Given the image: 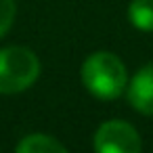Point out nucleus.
Masks as SVG:
<instances>
[{"label":"nucleus","instance_id":"obj_1","mask_svg":"<svg viewBox=\"0 0 153 153\" xmlns=\"http://www.w3.org/2000/svg\"><path fill=\"white\" fill-rule=\"evenodd\" d=\"M80 76L86 90L101 101H113L128 88L126 65L109 51H97L88 55L82 63Z\"/></svg>","mask_w":153,"mask_h":153},{"label":"nucleus","instance_id":"obj_2","mask_svg":"<svg viewBox=\"0 0 153 153\" xmlns=\"http://www.w3.org/2000/svg\"><path fill=\"white\" fill-rule=\"evenodd\" d=\"M40 76V59L25 46L0 48V94H19Z\"/></svg>","mask_w":153,"mask_h":153},{"label":"nucleus","instance_id":"obj_3","mask_svg":"<svg viewBox=\"0 0 153 153\" xmlns=\"http://www.w3.org/2000/svg\"><path fill=\"white\" fill-rule=\"evenodd\" d=\"M92 147L94 153H140V136L132 124L109 120L97 128Z\"/></svg>","mask_w":153,"mask_h":153},{"label":"nucleus","instance_id":"obj_4","mask_svg":"<svg viewBox=\"0 0 153 153\" xmlns=\"http://www.w3.org/2000/svg\"><path fill=\"white\" fill-rule=\"evenodd\" d=\"M126 90H128V101L136 111L145 115H153V63L140 67L132 76Z\"/></svg>","mask_w":153,"mask_h":153},{"label":"nucleus","instance_id":"obj_5","mask_svg":"<svg viewBox=\"0 0 153 153\" xmlns=\"http://www.w3.org/2000/svg\"><path fill=\"white\" fill-rule=\"evenodd\" d=\"M15 153H67V149L55 136L34 132V134H27L19 140Z\"/></svg>","mask_w":153,"mask_h":153},{"label":"nucleus","instance_id":"obj_6","mask_svg":"<svg viewBox=\"0 0 153 153\" xmlns=\"http://www.w3.org/2000/svg\"><path fill=\"white\" fill-rule=\"evenodd\" d=\"M130 23L140 32H153V0H132L128 7Z\"/></svg>","mask_w":153,"mask_h":153},{"label":"nucleus","instance_id":"obj_7","mask_svg":"<svg viewBox=\"0 0 153 153\" xmlns=\"http://www.w3.org/2000/svg\"><path fill=\"white\" fill-rule=\"evenodd\" d=\"M15 0H0V38H4L15 21Z\"/></svg>","mask_w":153,"mask_h":153}]
</instances>
